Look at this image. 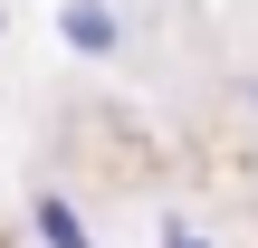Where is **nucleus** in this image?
<instances>
[{
	"label": "nucleus",
	"instance_id": "obj_1",
	"mask_svg": "<svg viewBox=\"0 0 258 248\" xmlns=\"http://www.w3.org/2000/svg\"><path fill=\"white\" fill-rule=\"evenodd\" d=\"M57 38H67V57L105 67V57L124 48V10H115V0H57Z\"/></svg>",
	"mask_w": 258,
	"mask_h": 248
},
{
	"label": "nucleus",
	"instance_id": "obj_2",
	"mask_svg": "<svg viewBox=\"0 0 258 248\" xmlns=\"http://www.w3.org/2000/svg\"><path fill=\"white\" fill-rule=\"evenodd\" d=\"M29 229H38V248H96V229L77 220L67 191H38V201H29Z\"/></svg>",
	"mask_w": 258,
	"mask_h": 248
},
{
	"label": "nucleus",
	"instance_id": "obj_3",
	"mask_svg": "<svg viewBox=\"0 0 258 248\" xmlns=\"http://www.w3.org/2000/svg\"><path fill=\"white\" fill-rule=\"evenodd\" d=\"M163 248H211V239H201L191 220H163Z\"/></svg>",
	"mask_w": 258,
	"mask_h": 248
},
{
	"label": "nucleus",
	"instance_id": "obj_4",
	"mask_svg": "<svg viewBox=\"0 0 258 248\" xmlns=\"http://www.w3.org/2000/svg\"><path fill=\"white\" fill-rule=\"evenodd\" d=\"M0 38H10V10H0Z\"/></svg>",
	"mask_w": 258,
	"mask_h": 248
},
{
	"label": "nucleus",
	"instance_id": "obj_5",
	"mask_svg": "<svg viewBox=\"0 0 258 248\" xmlns=\"http://www.w3.org/2000/svg\"><path fill=\"white\" fill-rule=\"evenodd\" d=\"M249 105H258V76H249Z\"/></svg>",
	"mask_w": 258,
	"mask_h": 248
}]
</instances>
